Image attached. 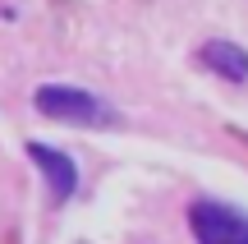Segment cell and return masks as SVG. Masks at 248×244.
<instances>
[{"mask_svg":"<svg viewBox=\"0 0 248 244\" xmlns=\"http://www.w3.org/2000/svg\"><path fill=\"white\" fill-rule=\"evenodd\" d=\"M32 106L51 120H64V125H120V111L110 101L92 97L88 88H69V83H46V88L32 92Z\"/></svg>","mask_w":248,"mask_h":244,"instance_id":"6da1fadb","label":"cell"},{"mask_svg":"<svg viewBox=\"0 0 248 244\" xmlns=\"http://www.w3.org/2000/svg\"><path fill=\"white\" fill-rule=\"evenodd\" d=\"M188 226L198 244H248V217L216 198H198L188 208Z\"/></svg>","mask_w":248,"mask_h":244,"instance_id":"7a4b0ae2","label":"cell"},{"mask_svg":"<svg viewBox=\"0 0 248 244\" xmlns=\"http://www.w3.org/2000/svg\"><path fill=\"white\" fill-rule=\"evenodd\" d=\"M28 157L42 166V175H46V184H51V198L55 203H64L74 189H78V171H74V162L64 152H55V147H46V143H28Z\"/></svg>","mask_w":248,"mask_h":244,"instance_id":"3957f363","label":"cell"},{"mask_svg":"<svg viewBox=\"0 0 248 244\" xmlns=\"http://www.w3.org/2000/svg\"><path fill=\"white\" fill-rule=\"evenodd\" d=\"M198 60H202L212 74L230 79V83H244L248 79V51L234 46V42H207L202 51H198Z\"/></svg>","mask_w":248,"mask_h":244,"instance_id":"277c9868","label":"cell"}]
</instances>
